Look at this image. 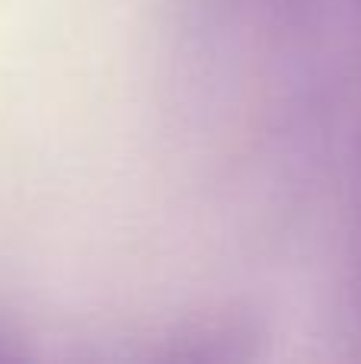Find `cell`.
I'll use <instances>...</instances> for the list:
<instances>
[{
  "instance_id": "obj_1",
  "label": "cell",
  "mask_w": 361,
  "mask_h": 364,
  "mask_svg": "<svg viewBox=\"0 0 361 364\" xmlns=\"http://www.w3.org/2000/svg\"><path fill=\"white\" fill-rule=\"evenodd\" d=\"M304 6H333V4H355V0H301Z\"/></svg>"
}]
</instances>
